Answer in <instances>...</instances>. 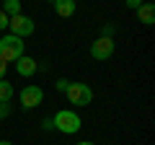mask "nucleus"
<instances>
[{
	"mask_svg": "<svg viewBox=\"0 0 155 145\" xmlns=\"http://www.w3.org/2000/svg\"><path fill=\"white\" fill-rule=\"evenodd\" d=\"M114 55V36H98V39L91 44V57L98 62L109 60V57Z\"/></svg>",
	"mask_w": 155,
	"mask_h": 145,
	"instance_id": "39448f33",
	"label": "nucleus"
},
{
	"mask_svg": "<svg viewBox=\"0 0 155 145\" xmlns=\"http://www.w3.org/2000/svg\"><path fill=\"white\" fill-rule=\"evenodd\" d=\"M78 145H93V143H91V140H83V143H78Z\"/></svg>",
	"mask_w": 155,
	"mask_h": 145,
	"instance_id": "6ab92c4d",
	"label": "nucleus"
},
{
	"mask_svg": "<svg viewBox=\"0 0 155 145\" xmlns=\"http://www.w3.org/2000/svg\"><path fill=\"white\" fill-rule=\"evenodd\" d=\"M127 5H129V8H134V11H137V8L142 5V3H140V0H127Z\"/></svg>",
	"mask_w": 155,
	"mask_h": 145,
	"instance_id": "a211bd4d",
	"label": "nucleus"
},
{
	"mask_svg": "<svg viewBox=\"0 0 155 145\" xmlns=\"http://www.w3.org/2000/svg\"><path fill=\"white\" fill-rule=\"evenodd\" d=\"M23 55H26L23 39H18V36H13V34H8V36L0 39V60L3 62H16L18 57H23Z\"/></svg>",
	"mask_w": 155,
	"mask_h": 145,
	"instance_id": "f03ea898",
	"label": "nucleus"
},
{
	"mask_svg": "<svg viewBox=\"0 0 155 145\" xmlns=\"http://www.w3.org/2000/svg\"><path fill=\"white\" fill-rule=\"evenodd\" d=\"M0 145H13V143H8V140H0Z\"/></svg>",
	"mask_w": 155,
	"mask_h": 145,
	"instance_id": "aec40b11",
	"label": "nucleus"
},
{
	"mask_svg": "<svg viewBox=\"0 0 155 145\" xmlns=\"http://www.w3.org/2000/svg\"><path fill=\"white\" fill-rule=\"evenodd\" d=\"M137 21L145 23V26H153L155 23V5L153 3H142V5L137 8Z\"/></svg>",
	"mask_w": 155,
	"mask_h": 145,
	"instance_id": "6e6552de",
	"label": "nucleus"
},
{
	"mask_svg": "<svg viewBox=\"0 0 155 145\" xmlns=\"http://www.w3.org/2000/svg\"><path fill=\"white\" fill-rule=\"evenodd\" d=\"M65 93H67V101L75 106H88L93 101V88L88 83H70Z\"/></svg>",
	"mask_w": 155,
	"mask_h": 145,
	"instance_id": "7ed1b4c3",
	"label": "nucleus"
},
{
	"mask_svg": "<svg viewBox=\"0 0 155 145\" xmlns=\"http://www.w3.org/2000/svg\"><path fill=\"white\" fill-rule=\"evenodd\" d=\"M75 0H54V11H57V16H62V18H70L72 13H75Z\"/></svg>",
	"mask_w": 155,
	"mask_h": 145,
	"instance_id": "1a4fd4ad",
	"label": "nucleus"
},
{
	"mask_svg": "<svg viewBox=\"0 0 155 145\" xmlns=\"http://www.w3.org/2000/svg\"><path fill=\"white\" fill-rule=\"evenodd\" d=\"M11 114V104H0V119H5Z\"/></svg>",
	"mask_w": 155,
	"mask_h": 145,
	"instance_id": "ddd939ff",
	"label": "nucleus"
},
{
	"mask_svg": "<svg viewBox=\"0 0 155 145\" xmlns=\"http://www.w3.org/2000/svg\"><path fill=\"white\" fill-rule=\"evenodd\" d=\"M13 83H8V80H0V104H8V101L13 99Z\"/></svg>",
	"mask_w": 155,
	"mask_h": 145,
	"instance_id": "9d476101",
	"label": "nucleus"
},
{
	"mask_svg": "<svg viewBox=\"0 0 155 145\" xmlns=\"http://www.w3.org/2000/svg\"><path fill=\"white\" fill-rule=\"evenodd\" d=\"M111 34H114V26H109V23H106V26H104V34H101V36H111Z\"/></svg>",
	"mask_w": 155,
	"mask_h": 145,
	"instance_id": "f3484780",
	"label": "nucleus"
},
{
	"mask_svg": "<svg viewBox=\"0 0 155 145\" xmlns=\"http://www.w3.org/2000/svg\"><path fill=\"white\" fill-rule=\"evenodd\" d=\"M67 86H70V80H67V78H60V80L54 83V88H57V91H67Z\"/></svg>",
	"mask_w": 155,
	"mask_h": 145,
	"instance_id": "f8f14e48",
	"label": "nucleus"
},
{
	"mask_svg": "<svg viewBox=\"0 0 155 145\" xmlns=\"http://www.w3.org/2000/svg\"><path fill=\"white\" fill-rule=\"evenodd\" d=\"M3 29H8V16L0 11V31H3Z\"/></svg>",
	"mask_w": 155,
	"mask_h": 145,
	"instance_id": "2eb2a0df",
	"label": "nucleus"
},
{
	"mask_svg": "<svg viewBox=\"0 0 155 145\" xmlns=\"http://www.w3.org/2000/svg\"><path fill=\"white\" fill-rule=\"evenodd\" d=\"M52 124H54V130H60L62 135H75L78 130L83 127V119L78 117V112H72V109H60V112L52 117Z\"/></svg>",
	"mask_w": 155,
	"mask_h": 145,
	"instance_id": "f257e3e1",
	"label": "nucleus"
},
{
	"mask_svg": "<svg viewBox=\"0 0 155 145\" xmlns=\"http://www.w3.org/2000/svg\"><path fill=\"white\" fill-rule=\"evenodd\" d=\"M5 70H8V62L0 60V80H5Z\"/></svg>",
	"mask_w": 155,
	"mask_h": 145,
	"instance_id": "dca6fc26",
	"label": "nucleus"
},
{
	"mask_svg": "<svg viewBox=\"0 0 155 145\" xmlns=\"http://www.w3.org/2000/svg\"><path fill=\"white\" fill-rule=\"evenodd\" d=\"M41 130H54V124H52V117L41 119Z\"/></svg>",
	"mask_w": 155,
	"mask_h": 145,
	"instance_id": "4468645a",
	"label": "nucleus"
},
{
	"mask_svg": "<svg viewBox=\"0 0 155 145\" xmlns=\"http://www.w3.org/2000/svg\"><path fill=\"white\" fill-rule=\"evenodd\" d=\"M3 13H5L8 18L18 16V13H21V3H18V0H5V3H3Z\"/></svg>",
	"mask_w": 155,
	"mask_h": 145,
	"instance_id": "9b49d317",
	"label": "nucleus"
},
{
	"mask_svg": "<svg viewBox=\"0 0 155 145\" xmlns=\"http://www.w3.org/2000/svg\"><path fill=\"white\" fill-rule=\"evenodd\" d=\"M36 67H39V62L34 60V57H28V55H23V57L16 60V72L21 78H31L34 72H36Z\"/></svg>",
	"mask_w": 155,
	"mask_h": 145,
	"instance_id": "0eeeda50",
	"label": "nucleus"
},
{
	"mask_svg": "<svg viewBox=\"0 0 155 145\" xmlns=\"http://www.w3.org/2000/svg\"><path fill=\"white\" fill-rule=\"evenodd\" d=\"M18 101H21L23 109H34V106H39L41 101H44V91H41V86H26V88H21V93H18Z\"/></svg>",
	"mask_w": 155,
	"mask_h": 145,
	"instance_id": "423d86ee",
	"label": "nucleus"
},
{
	"mask_svg": "<svg viewBox=\"0 0 155 145\" xmlns=\"http://www.w3.org/2000/svg\"><path fill=\"white\" fill-rule=\"evenodd\" d=\"M8 29H11V34L13 36H18V39H23V36H31L34 34V21L28 16H23V13H18V16H13V18H8Z\"/></svg>",
	"mask_w": 155,
	"mask_h": 145,
	"instance_id": "20e7f679",
	"label": "nucleus"
}]
</instances>
